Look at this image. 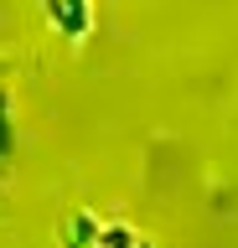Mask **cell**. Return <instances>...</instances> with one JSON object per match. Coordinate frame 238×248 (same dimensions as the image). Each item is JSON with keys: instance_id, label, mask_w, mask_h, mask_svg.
Here are the masks:
<instances>
[{"instance_id": "1", "label": "cell", "mask_w": 238, "mask_h": 248, "mask_svg": "<svg viewBox=\"0 0 238 248\" xmlns=\"http://www.w3.org/2000/svg\"><path fill=\"white\" fill-rule=\"evenodd\" d=\"M47 16L67 31V36H78V31L88 26V5H83V0H47Z\"/></svg>"}]
</instances>
